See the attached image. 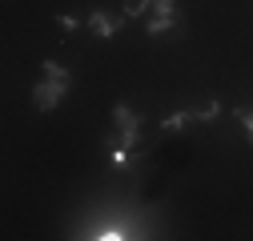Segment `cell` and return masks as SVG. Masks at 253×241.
I'll use <instances>...</instances> for the list:
<instances>
[{"label": "cell", "instance_id": "cell-1", "mask_svg": "<svg viewBox=\"0 0 253 241\" xmlns=\"http://www.w3.org/2000/svg\"><path fill=\"white\" fill-rule=\"evenodd\" d=\"M65 88H69V73L60 69V65H44V80L37 84V93H33V101H37V109H56L60 105V97H65Z\"/></svg>", "mask_w": 253, "mask_h": 241}, {"label": "cell", "instance_id": "cell-3", "mask_svg": "<svg viewBox=\"0 0 253 241\" xmlns=\"http://www.w3.org/2000/svg\"><path fill=\"white\" fill-rule=\"evenodd\" d=\"M121 20H125V12H88V28H92V33H101V37L117 33Z\"/></svg>", "mask_w": 253, "mask_h": 241}, {"label": "cell", "instance_id": "cell-4", "mask_svg": "<svg viewBox=\"0 0 253 241\" xmlns=\"http://www.w3.org/2000/svg\"><path fill=\"white\" fill-rule=\"evenodd\" d=\"M213 113H217V101H205V105H197V109H185L189 120H209Z\"/></svg>", "mask_w": 253, "mask_h": 241}, {"label": "cell", "instance_id": "cell-2", "mask_svg": "<svg viewBox=\"0 0 253 241\" xmlns=\"http://www.w3.org/2000/svg\"><path fill=\"white\" fill-rule=\"evenodd\" d=\"M153 20H149V33H165V28L177 24V12H173V0H153Z\"/></svg>", "mask_w": 253, "mask_h": 241}, {"label": "cell", "instance_id": "cell-5", "mask_svg": "<svg viewBox=\"0 0 253 241\" xmlns=\"http://www.w3.org/2000/svg\"><path fill=\"white\" fill-rule=\"evenodd\" d=\"M149 4H153V0H125V16H141Z\"/></svg>", "mask_w": 253, "mask_h": 241}]
</instances>
